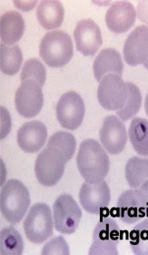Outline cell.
Returning a JSON list of instances; mask_svg holds the SVG:
<instances>
[{
  "label": "cell",
  "mask_w": 148,
  "mask_h": 255,
  "mask_svg": "<svg viewBox=\"0 0 148 255\" xmlns=\"http://www.w3.org/2000/svg\"><path fill=\"white\" fill-rule=\"evenodd\" d=\"M44 103L41 86L34 80L21 82L15 96V104L17 112L23 117H36L40 112Z\"/></svg>",
  "instance_id": "obj_10"
},
{
  "label": "cell",
  "mask_w": 148,
  "mask_h": 255,
  "mask_svg": "<svg viewBox=\"0 0 148 255\" xmlns=\"http://www.w3.org/2000/svg\"><path fill=\"white\" fill-rule=\"evenodd\" d=\"M41 254L43 255H69L70 252L66 240L62 236H58L44 246Z\"/></svg>",
  "instance_id": "obj_29"
},
{
  "label": "cell",
  "mask_w": 148,
  "mask_h": 255,
  "mask_svg": "<svg viewBox=\"0 0 148 255\" xmlns=\"http://www.w3.org/2000/svg\"><path fill=\"white\" fill-rule=\"evenodd\" d=\"M85 103L79 94L74 91L64 93L57 105V118L61 127L74 130L83 123Z\"/></svg>",
  "instance_id": "obj_9"
},
{
  "label": "cell",
  "mask_w": 148,
  "mask_h": 255,
  "mask_svg": "<svg viewBox=\"0 0 148 255\" xmlns=\"http://www.w3.org/2000/svg\"><path fill=\"white\" fill-rule=\"evenodd\" d=\"M120 242V228L115 219L106 217L96 224L93 233L90 255H117Z\"/></svg>",
  "instance_id": "obj_6"
},
{
  "label": "cell",
  "mask_w": 148,
  "mask_h": 255,
  "mask_svg": "<svg viewBox=\"0 0 148 255\" xmlns=\"http://www.w3.org/2000/svg\"><path fill=\"white\" fill-rule=\"evenodd\" d=\"M48 145L57 147L62 150L69 160L73 158L76 148V141L71 133L59 131L52 135L48 139Z\"/></svg>",
  "instance_id": "obj_28"
},
{
  "label": "cell",
  "mask_w": 148,
  "mask_h": 255,
  "mask_svg": "<svg viewBox=\"0 0 148 255\" xmlns=\"http://www.w3.org/2000/svg\"><path fill=\"white\" fill-rule=\"evenodd\" d=\"M53 212L56 230L63 234H74L79 225L82 212L73 197L60 195L54 203Z\"/></svg>",
  "instance_id": "obj_7"
},
{
  "label": "cell",
  "mask_w": 148,
  "mask_h": 255,
  "mask_svg": "<svg viewBox=\"0 0 148 255\" xmlns=\"http://www.w3.org/2000/svg\"><path fill=\"white\" fill-rule=\"evenodd\" d=\"M117 215L127 224L138 223L147 216L145 199L139 189L122 193L117 202Z\"/></svg>",
  "instance_id": "obj_14"
},
{
  "label": "cell",
  "mask_w": 148,
  "mask_h": 255,
  "mask_svg": "<svg viewBox=\"0 0 148 255\" xmlns=\"http://www.w3.org/2000/svg\"><path fill=\"white\" fill-rule=\"evenodd\" d=\"M76 164L85 182L97 184L104 181L107 175L110 160L104 147L95 139L90 138L80 144Z\"/></svg>",
  "instance_id": "obj_1"
},
{
  "label": "cell",
  "mask_w": 148,
  "mask_h": 255,
  "mask_svg": "<svg viewBox=\"0 0 148 255\" xmlns=\"http://www.w3.org/2000/svg\"><path fill=\"white\" fill-rule=\"evenodd\" d=\"M23 62V55L18 46H7L1 44L0 69L5 75H15L19 71Z\"/></svg>",
  "instance_id": "obj_22"
},
{
  "label": "cell",
  "mask_w": 148,
  "mask_h": 255,
  "mask_svg": "<svg viewBox=\"0 0 148 255\" xmlns=\"http://www.w3.org/2000/svg\"><path fill=\"white\" fill-rule=\"evenodd\" d=\"M47 80V71L42 62L39 59L33 58L27 60L22 68L20 80L21 82L27 80L37 81L39 85H45Z\"/></svg>",
  "instance_id": "obj_27"
},
{
  "label": "cell",
  "mask_w": 148,
  "mask_h": 255,
  "mask_svg": "<svg viewBox=\"0 0 148 255\" xmlns=\"http://www.w3.org/2000/svg\"><path fill=\"white\" fill-rule=\"evenodd\" d=\"M110 199V189L105 181L97 184L85 182L80 189V203L91 214H100L109 205Z\"/></svg>",
  "instance_id": "obj_12"
},
{
  "label": "cell",
  "mask_w": 148,
  "mask_h": 255,
  "mask_svg": "<svg viewBox=\"0 0 148 255\" xmlns=\"http://www.w3.org/2000/svg\"><path fill=\"white\" fill-rule=\"evenodd\" d=\"M123 53L126 62L130 66L145 63L148 58V27L139 26L129 34Z\"/></svg>",
  "instance_id": "obj_15"
},
{
  "label": "cell",
  "mask_w": 148,
  "mask_h": 255,
  "mask_svg": "<svg viewBox=\"0 0 148 255\" xmlns=\"http://www.w3.org/2000/svg\"><path fill=\"white\" fill-rule=\"evenodd\" d=\"M127 83L116 74L105 76L97 90V99L101 106L107 111H120L127 101Z\"/></svg>",
  "instance_id": "obj_8"
},
{
  "label": "cell",
  "mask_w": 148,
  "mask_h": 255,
  "mask_svg": "<svg viewBox=\"0 0 148 255\" xmlns=\"http://www.w3.org/2000/svg\"><path fill=\"white\" fill-rule=\"evenodd\" d=\"M130 246L134 255H148V219L131 231Z\"/></svg>",
  "instance_id": "obj_26"
},
{
  "label": "cell",
  "mask_w": 148,
  "mask_h": 255,
  "mask_svg": "<svg viewBox=\"0 0 148 255\" xmlns=\"http://www.w3.org/2000/svg\"><path fill=\"white\" fill-rule=\"evenodd\" d=\"M25 32V21L17 11H7L0 18V37L2 44L14 45Z\"/></svg>",
  "instance_id": "obj_19"
},
{
  "label": "cell",
  "mask_w": 148,
  "mask_h": 255,
  "mask_svg": "<svg viewBox=\"0 0 148 255\" xmlns=\"http://www.w3.org/2000/svg\"><path fill=\"white\" fill-rule=\"evenodd\" d=\"M143 65L146 69H148V59L145 61V63H144Z\"/></svg>",
  "instance_id": "obj_32"
},
{
  "label": "cell",
  "mask_w": 148,
  "mask_h": 255,
  "mask_svg": "<svg viewBox=\"0 0 148 255\" xmlns=\"http://www.w3.org/2000/svg\"><path fill=\"white\" fill-rule=\"evenodd\" d=\"M77 50L85 56H94L103 43L98 25L91 18L80 20L74 30Z\"/></svg>",
  "instance_id": "obj_13"
},
{
  "label": "cell",
  "mask_w": 148,
  "mask_h": 255,
  "mask_svg": "<svg viewBox=\"0 0 148 255\" xmlns=\"http://www.w3.org/2000/svg\"><path fill=\"white\" fill-rule=\"evenodd\" d=\"M30 202L29 191L20 181L11 179L1 188L0 209L8 223H19L26 215Z\"/></svg>",
  "instance_id": "obj_2"
},
{
  "label": "cell",
  "mask_w": 148,
  "mask_h": 255,
  "mask_svg": "<svg viewBox=\"0 0 148 255\" xmlns=\"http://www.w3.org/2000/svg\"><path fill=\"white\" fill-rule=\"evenodd\" d=\"M128 135L133 148L138 154L148 157V121L135 118L130 124Z\"/></svg>",
  "instance_id": "obj_21"
},
{
  "label": "cell",
  "mask_w": 148,
  "mask_h": 255,
  "mask_svg": "<svg viewBox=\"0 0 148 255\" xmlns=\"http://www.w3.org/2000/svg\"><path fill=\"white\" fill-rule=\"evenodd\" d=\"M99 137L101 143L108 153L119 154L127 145V128L120 119L116 116H107L104 120Z\"/></svg>",
  "instance_id": "obj_11"
},
{
  "label": "cell",
  "mask_w": 148,
  "mask_h": 255,
  "mask_svg": "<svg viewBox=\"0 0 148 255\" xmlns=\"http://www.w3.org/2000/svg\"><path fill=\"white\" fill-rule=\"evenodd\" d=\"M126 179L128 185L138 189L148 180V159L133 157L126 166Z\"/></svg>",
  "instance_id": "obj_23"
},
{
  "label": "cell",
  "mask_w": 148,
  "mask_h": 255,
  "mask_svg": "<svg viewBox=\"0 0 148 255\" xmlns=\"http://www.w3.org/2000/svg\"><path fill=\"white\" fill-rule=\"evenodd\" d=\"M137 18V11L129 1H117L106 12V26L114 33L121 34L134 26Z\"/></svg>",
  "instance_id": "obj_16"
},
{
  "label": "cell",
  "mask_w": 148,
  "mask_h": 255,
  "mask_svg": "<svg viewBox=\"0 0 148 255\" xmlns=\"http://www.w3.org/2000/svg\"><path fill=\"white\" fill-rule=\"evenodd\" d=\"M139 191L143 194L144 199H145V203H146V213L148 217V180L145 181L141 186L138 188Z\"/></svg>",
  "instance_id": "obj_30"
},
{
  "label": "cell",
  "mask_w": 148,
  "mask_h": 255,
  "mask_svg": "<svg viewBox=\"0 0 148 255\" xmlns=\"http://www.w3.org/2000/svg\"><path fill=\"white\" fill-rule=\"evenodd\" d=\"M145 110H146V113L148 116V93L147 97H146V101H145Z\"/></svg>",
  "instance_id": "obj_31"
},
{
  "label": "cell",
  "mask_w": 148,
  "mask_h": 255,
  "mask_svg": "<svg viewBox=\"0 0 148 255\" xmlns=\"http://www.w3.org/2000/svg\"><path fill=\"white\" fill-rule=\"evenodd\" d=\"M93 70L95 80L99 82L105 76L108 74H116L122 77L124 63L121 55L114 48L103 49L95 58Z\"/></svg>",
  "instance_id": "obj_18"
},
{
  "label": "cell",
  "mask_w": 148,
  "mask_h": 255,
  "mask_svg": "<svg viewBox=\"0 0 148 255\" xmlns=\"http://www.w3.org/2000/svg\"><path fill=\"white\" fill-rule=\"evenodd\" d=\"M127 85L128 90L127 103L122 110L117 112V116L123 122L132 119L139 112L142 105V94L138 86L131 82H127Z\"/></svg>",
  "instance_id": "obj_25"
},
{
  "label": "cell",
  "mask_w": 148,
  "mask_h": 255,
  "mask_svg": "<svg viewBox=\"0 0 148 255\" xmlns=\"http://www.w3.org/2000/svg\"><path fill=\"white\" fill-rule=\"evenodd\" d=\"M74 53L72 39L68 33L54 30L47 33L39 46V55L52 68H61L69 63Z\"/></svg>",
  "instance_id": "obj_3"
},
{
  "label": "cell",
  "mask_w": 148,
  "mask_h": 255,
  "mask_svg": "<svg viewBox=\"0 0 148 255\" xmlns=\"http://www.w3.org/2000/svg\"><path fill=\"white\" fill-rule=\"evenodd\" d=\"M69 159L62 150L47 145V148L37 156L35 173L38 182L46 187H52L59 182Z\"/></svg>",
  "instance_id": "obj_4"
},
{
  "label": "cell",
  "mask_w": 148,
  "mask_h": 255,
  "mask_svg": "<svg viewBox=\"0 0 148 255\" xmlns=\"http://www.w3.org/2000/svg\"><path fill=\"white\" fill-rule=\"evenodd\" d=\"M65 10L58 0H43L37 8V21L46 29L58 28L62 25Z\"/></svg>",
  "instance_id": "obj_20"
},
{
  "label": "cell",
  "mask_w": 148,
  "mask_h": 255,
  "mask_svg": "<svg viewBox=\"0 0 148 255\" xmlns=\"http://www.w3.org/2000/svg\"><path fill=\"white\" fill-rule=\"evenodd\" d=\"M48 129L44 123L33 121L25 123L18 129L16 141L19 148L28 153L37 152L47 142Z\"/></svg>",
  "instance_id": "obj_17"
},
{
  "label": "cell",
  "mask_w": 148,
  "mask_h": 255,
  "mask_svg": "<svg viewBox=\"0 0 148 255\" xmlns=\"http://www.w3.org/2000/svg\"><path fill=\"white\" fill-rule=\"evenodd\" d=\"M24 242L21 235L14 227L3 229L0 234V255H21Z\"/></svg>",
  "instance_id": "obj_24"
},
{
  "label": "cell",
  "mask_w": 148,
  "mask_h": 255,
  "mask_svg": "<svg viewBox=\"0 0 148 255\" xmlns=\"http://www.w3.org/2000/svg\"><path fill=\"white\" fill-rule=\"evenodd\" d=\"M27 239L40 245L53 235L54 220L51 210L46 203H36L29 209L23 224Z\"/></svg>",
  "instance_id": "obj_5"
}]
</instances>
